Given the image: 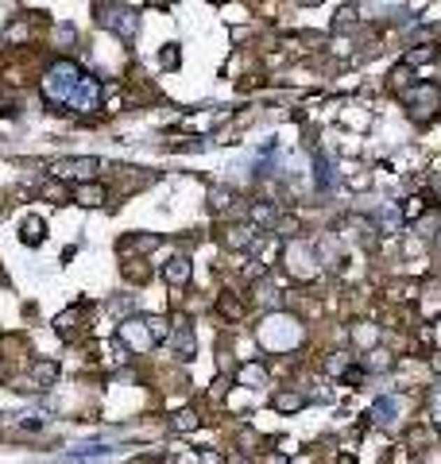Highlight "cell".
<instances>
[{"label":"cell","instance_id":"obj_1","mask_svg":"<svg viewBox=\"0 0 441 464\" xmlns=\"http://www.w3.org/2000/svg\"><path fill=\"white\" fill-rule=\"evenodd\" d=\"M101 85L89 70H82L70 58H59L43 74V101L55 105V113H93L101 105Z\"/></svg>","mask_w":441,"mask_h":464},{"label":"cell","instance_id":"obj_2","mask_svg":"<svg viewBox=\"0 0 441 464\" xmlns=\"http://www.w3.org/2000/svg\"><path fill=\"white\" fill-rule=\"evenodd\" d=\"M256 340L267 348V352H291L302 340V321L294 314H283V310H271V314L259 321Z\"/></svg>","mask_w":441,"mask_h":464},{"label":"cell","instance_id":"obj_3","mask_svg":"<svg viewBox=\"0 0 441 464\" xmlns=\"http://www.w3.org/2000/svg\"><path fill=\"white\" fill-rule=\"evenodd\" d=\"M403 101H407L410 116H414L418 124H426V120H433V116H438V108H441V89L433 82H422V85H414V89H410Z\"/></svg>","mask_w":441,"mask_h":464},{"label":"cell","instance_id":"obj_4","mask_svg":"<svg viewBox=\"0 0 441 464\" xmlns=\"http://www.w3.org/2000/svg\"><path fill=\"white\" fill-rule=\"evenodd\" d=\"M287 271L294 275V279H302V282H310V279H317V252H314V244H302V240H294L291 248H287Z\"/></svg>","mask_w":441,"mask_h":464},{"label":"cell","instance_id":"obj_5","mask_svg":"<svg viewBox=\"0 0 441 464\" xmlns=\"http://www.w3.org/2000/svg\"><path fill=\"white\" fill-rule=\"evenodd\" d=\"M101 24H105V27H113V31H117V35H124V39H132V35L136 31H140V16H136V12L132 8H120V4H101Z\"/></svg>","mask_w":441,"mask_h":464},{"label":"cell","instance_id":"obj_6","mask_svg":"<svg viewBox=\"0 0 441 464\" xmlns=\"http://www.w3.org/2000/svg\"><path fill=\"white\" fill-rule=\"evenodd\" d=\"M97 159L93 155H82V159H59V163L50 166V178H59V182H85L93 171H97Z\"/></svg>","mask_w":441,"mask_h":464},{"label":"cell","instance_id":"obj_7","mask_svg":"<svg viewBox=\"0 0 441 464\" xmlns=\"http://www.w3.org/2000/svg\"><path fill=\"white\" fill-rule=\"evenodd\" d=\"M117 337L124 340V348H132V352H151V348L159 345V340L151 337L147 321H140V317H128V321L117 329Z\"/></svg>","mask_w":441,"mask_h":464},{"label":"cell","instance_id":"obj_8","mask_svg":"<svg viewBox=\"0 0 441 464\" xmlns=\"http://www.w3.org/2000/svg\"><path fill=\"white\" fill-rule=\"evenodd\" d=\"M70 198H74L78 205H89V209H97V205H105V201H108V190H105V182H74Z\"/></svg>","mask_w":441,"mask_h":464},{"label":"cell","instance_id":"obj_9","mask_svg":"<svg viewBox=\"0 0 441 464\" xmlns=\"http://www.w3.org/2000/svg\"><path fill=\"white\" fill-rule=\"evenodd\" d=\"M171 348L178 352V360H194L198 356V340H194V329L190 325H178V329H171Z\"/></svg>","mask_w":441,"mask_h":464},{"label":"cell","instance_id":"obj_10","mask_svg":"<svg viewBox=\"0 0 441 464\" xmlns=\"http://www.w3.org/2000/svg\"><path fill=\"white\" fill-rule=\"evenodd\" d=\"M190 275H194V267H190L186 256H171L167 263H163V279H167V287H186Z\"/></svg>","mask_w":441,"mask_h":464},{"label":"cell","instance_id":"obj_11","mask_svg":"<svg viewBox=\"0 0 441 464\" xmlns=\"http://www.w3.org/2000/svg\"><path fill=\"white\" fill-rule=\"evenodd\" d=\"M117 248H120V256H128V252H155L159 248V236H155V232H128Z\"/></svg>","mask_w":441,"mask_h":464},{"label":"cell","instance_id":"obj_12","mask_svg":"<svg viewBox=\"0 0 441 464\" xmlns=\"http://www.w3.org/2000/svg\"><path fill=\"white\" fill-rule=\"evenodd\" d=\"M372 418L375 426H395V418H399V398H375V406H372Z\"/></svg>","mask_w":441,"mask_h":464},{"label":"cell","instance_id":"obj_13","mask_svg":"<svg viewBox=\"0 0 441 464\" xmlns=\"http://www.w3.org/2000/svg\"><path fill=\"white\" fill-rule=\"evenodd\" d=\"M225 244L236 252L252 248V244H256V229H252V224H233V229H225Z\"/></svg>","mask_w":441,"mask_h":464},{"label":"cell","instance_id":"obj_14","mask_svg":"<svg viewBox=\"0 0 441 464\" xmlns=\"http://www.w3.org/2000/svg\"><path fill=\"white\" fill-rule=\"evenodd\" d=\"M271 406L279 414H298L302 406H306V395H302V391H279V395L271 398Z\"/></svg>","mask_w":441,"mask_h":464},{"label":"cell","instance_id":"obj_15","mask_svg":"<svg viewBox=\"0 0 441 464\" xmlns=\"http://www.w3.org/2000/svg\"><path fill=\"white\" fill-rule=\"evenodd\" d=\"M20 240H24L27 248H39V244L47 240V224H43L39 217H27V221L20 224Z\"/></svg>","mask_w":441,"mask_h":464},{"label":"cell","instance_id":"obj_16","mask_svg":"<svg viewBox=\"0 0 441 464\" xmlns=\"http://www.w3.org/2000/svg\"><path fill=\"white\" fill-rule=\"evenodd\" d=\"M31 379H35V387H50V383L59 379V364H55V360H35Z\"/></svg>","mask_w":441,"mask_h":464},{"label":"cell","instance_id":"obj_17","mask_svg":"<svg viewBox=\"0 0 441 464\" xmlns=\"http://www.w3.org/2000/svg\"><path fill=\"white\" fill-rule=\"evenodd\" d=\"M236 383H240V387H263V383H267V368L263 364H244L240 372H236Z\"/></svg>","mask_w":441,"mask_h":464},{"label":"cell","instance_id":"obj_18","mask_svg":"<svg viewBox=\"0 0 441 464\" xmlns=\"http://www.w3.org/2000/svg\"><path fill=\"white\" fill-rule=\"evenodd\" d=\"M198 426H201V418H198V410H190V406L171 418V430H175V433H194Z\"/></svg>","mask_w":441,"mask_h":464},{"label":"cell","instance_id":"obj_19","mask_svg":"<svg viewBox=\"0 0 441 464\" xmlns=\"http://www.w3.org/2000/svg\"><path fill=\"white\" fill-rule=\"evenodd\" d=\"M74 321H78V314H74V310L59 314V317H55V333H59L62 340H74L78 333H82V325H74Z\"/></svg>","mask_w":441,"mask_h":464},{"label":"cell","instance_id":"obj_20","mask_svg":"<svg viewBox=\"0 0 441 464\" xmlns=\"http://www.w3.org/2000/svg\"><path fill=\"white\" fill-rule=\"evenodd\" d=\"M43 198L55 201V205H66V201H70V190L59 182V178H50V182H43Z\"/></svg>","mask_w":441,"mask_h":464},{"label":"cell","instance_id":"obj_21","mask_svg":"<svg viewBox=\"0 0 441 464\" xmlns=\"http://www.w3.org/2000/svg\"><path fill=\"white\" fill-rule=\"evenodd\" d=\"M349 352H333V356L325 360V375H333V379H341L345 372H349Z\"/></svg>","mask_w":441,"mask_h":464},{"label":"cell","instance_id":"obj_22","mask_svg":"<svg viewBox=\"0 0 441 464\" xmlns=\"http://www.w3.org/2000/svg\"><path fill=\"white\" fill-rule=\"evenodd\" d=\"M229 205H233V194H229L225 186H213V190H209V209H213V213H225Z\"/></svg>","mask_w":441,"mask_h":464},{"label":"cell","instance_id":"obj_23","mask_svg":"<svg viewBox=\"0 0 441 464\" xmlns=\"http://www.w3.org/2000/svg\"><path fill=\"white\" fill-rule=\"evenodd\" d=\"M375 337H379V329H375V325H368V321H360L356 329H352V340H356L360 348H372Z\"/></svg>","mask_w":441,"mask_h":464},{"label":"cell","instance_id":"obj_24","mask_svg":"<svg viewBox=\"0 0 441 464\" xmlns=\"http://www.w3.org/2000/svg\"><path fill=\"white\" fill-rule=\"evenodd\" d=\"M252 221H256V224H267V229H275V221H279V209H275V205H252Z\"/></svg>","mask_w":441,"mask_h":464},{"label":"cell","instance_id":"obj_25","mask_svg":"<svg viewBox=\"0 0 441 464\" xmlns=\"http://www.w3.org/2000/svg\"><path fill=\"white\" fill-rule=\"evenodd\" d=\"M391 368V356L387 352H368L364 356V372H387Z\"/></svg>","mask_w":441,"mask_h":464},{"label":"cell","instance_id":"obj_26","mask_svg":"<svg viewBox=\"0 0 441 464\" xmlns=\"http://www.w3.org/2000/svg\"><path fill=\"white\" fill-rule=\"evenodd\" d=\"M217 310H221V314H225V317H233V321H236V317L244 314L240 298H233V294H221V302H217Z\"/></svg>","mask_w":441,"mask_h":464},{"label":"cell","instance_id":"obj_27","mask_svg":"<svg viewBox=\"0 0 441 464\" xmlns=\"http://www.w3.org/2000/svg\"><path fill=\"white\" fill-rule=\"evenodd\" d=\"M256 302H267V306L279 310V290H275L271 282H259V287H256Z\"/></svg>","mask_w":441,"mask_h":464},{"label":"cell","instance_id":"obj_28","mask_svg":"<svg viewBox=\"0 0 441 464\" xmlns=\"http://www.w3.org/2000/svg\"><path fill=\"white\" fill-rule=\"evenodd\" d=\"M159 58H163V66H167V70H178V62H182V50H178V43H167Z\"/></svg>","mask_w":441,"mask_h":464},{"label":"cell","instance_id":"obj_29","mask_svg":"<svg viewBox=\"0 0 441 464\" xmlns=\"http://www.w3.org/2000/svg\"><path fill=\"white\" fill-rule=\"evenodd\" d=\"M143 321H147V329H151V337H155V340H167L171 337V325L163 321V317H143Z\"/></svg>","mask_w":441,"mask_h":464},{"label":"cell","instance_id":"obj_30","mask_svg":"<svg viewBox=\"0 0 441 464\" xmlns=\"http://www.w3.org/2000/svg\"><path fill=\"white\" fill-rule=\"evenodd\" d=\"M422 213H426V198H407V205H403V217H407V221H418Z\"/></svg>","mask_w":441,"mask_h":464},{"label":"cell","instance_id":"obj_31","mask_svg":"<svg viewBox=\"0 0 441 464\" xmlns=\"http://www.w3.org/2000/svg\"><path fill=\"white\" fill-rule=\"evenodd\" d=\"M433 58V47H422V50H407V66H418V62H430Z\"/></svg>","mask_w":441,"mask_h":464},{"label":"cell","instance_id":"obj_32","mask_svg":"<svg viewBox=\"0 0 441 464\" xmlns=\"http://www.w3.org/2000/svg\"><path fill=\"white\" fill-rule=\"evenodd\" d=\"M198 464H225V456L217 453V449H201V453H198Z\"/></svg>","mask_w":441,"mask_h":464},{"label":"cell","instance_id":"obj_33","mask_svg":"<svg viewBox=\"0 0 441 464\" xmlns=\"http://www.w3.org/2000/svg\"><path fill=\"white\" fill-rule=\"evenodd\" d=\"M349 186H352V190H368V186H372V174H364V171L349 174Z\"/></svg>","mask_w":441,"mask_h":464},{"label":"cell","instance_id":"obj_34","mask_svg":"<svg viewBox=\"0 0 441 464\" xmlns=\"http://www.w3.org/2000/svg\"><path fill=\"white\" fill-rule=\"evenodd\" d=\"M8 39L16 43V39H27V24H12L8 27Z\"/></svg>","mask_w":441,"mask_h":464},{"label":"cell","instance_id":"obj_35","mask_svg":"<svg viewBox=\"0 0 441 464\" xmlns=\"http://www.w3.org/2000/svg\"><path fill=\"white\" fill-rule=\"evenodd\" d=\"M128 279H132V282L140 279V282H143V279H147V267H143V263L136 267V263H132V267H128Z\"/></svg>","mask_w":441,"mask_h":464},{"label":"cell","instance_id":"obj_36","mask_svg":"<svg viewBox=\"0 0 441 464\" xmlns=\"http://www.w3.org/2000/svg\"><path fill=\"white\" fill-rule=\"evenodd\" d=\"M225 387H229V383H225V379H217V383H213V391H209V398H213V403H217V398L225 395Z\"/></svg>","mask_w":441,"mask_h":464},{"label":"cell","instance_id":"obj_37","mask_svg":"<svg viewBox=\"0 0 441 464\" xmlns=\"http://www.w3.org/2000/svg\"><path fill=\"white\" fill-rule=\"evenodd\" d=\"M337 464H356V456H352V453H341V456H337Z\"/></svg>","mask_w":441,"mask_h":464},{"label":"cell","instance_id":"obj_38","mask_svg":"<svg viewBox=\"0 0 441 464\" xmlns=\"http://www.w3.org/2000/svg\"><path fill=\"white\" fill-rule=\"evenodd\" d=\"M430 368H433V372H438V375H441V352H433V360H430Z\"/></svg>","mask_w":441,"mask_h":464},{"label":"cell","instance_id":"obj_39","mask_svg":"<svg viewBox=\"0 0 441 464\" xmlns=\"http://www.w3.org/2000/svg\"><path fill=\"white\" fill-rule=\"evenodd\" d=\"M263 464H287V461H283V456H279V453H271V456H267Z\"/></svg>","mask_w":441,"mask_h":464},{"label":"cell","instance_id":"obj_40","mask_svg":"<svg viewBox=\"0 0 441 464\" xmlns=\"http://www.w3.org/2000/svg\"><path fill=\"white\" fill-rule=\"evenodd\" d=\"M298 4H306V8H314V4H325V0H298Z\"/></svg>","mask_w":441,"mask_h":464},{"label":"cell","instance_id":"obj_41","mask_svg":"<svg viewBox=\"0 0 441 464\" xmlns=\"http://www.w3.org/2000/svg\"><path fill=\"white\" fill-rule=\"evenodd\" d=\"M4 375H8V368H4V360H0V379H4Z\"/></svg>","mask_w":441,"mask_h":464},{"label":"cell","instance_id":"obj_42","mask_svg":"<svg viewBox=\"0 0 441 464\" xmlns=\"http://www.w3.org/2000/svg\"><path fill=\"white\" fill-rule=\"evenodd\" d=\"M438 414H441V395H438Z\"/></svg>","mask_w":441,"mask_h":464},{"label":"cell","instance_id":"obj_43","mask_svg":"<svg viewBox=\"0 0 441 464\" xmlns=\"http://www.w3.org/2000/svg\"><path fill=\"white\" fill-rule=\"evenodd\" d=\"M240 464H248V461H240Z\"/></svg>","mask_w":441,"mask_h":464}]
</instances>
